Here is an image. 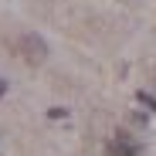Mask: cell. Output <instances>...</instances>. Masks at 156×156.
I'll use <instances>...</instances> for the list:
<instances>
[{
  "label": "cell",
  "mask_w": 156,
  "mask_h": 156,
  "mask_svg": "<svg viewBox=\"0 0 156 156\" xmlns=\"http://www.w3.org/2000/svg\"><path fill=\"white\" fill-rule=\"evenodd\" d=\"M4 92H7V85H4V78H0V95H4Z\"/></svg>",
  "instance_id": "4"
},
{
  "label": "cell",
  "mask_w": 156,
  "mask_h": 156,
  "mask_svg": "<svg viewBox=\"0 0 156 156\" xmlns=\"http://www.w3.org/2000/svg\"><path fill=\"white\" fill-rule=\"evenodd\" d=\"M48 115H51V119H65V115H68V109H61V105H55V109H51Z\"/></svg>",
  "instance_id": "3"
},
{
  "label": "cell",
  "mask_w": 156,
  "mask_h": 156,
  "mask_svg": "<svg viewBox=\"0 0 156 156\" xmlns=\"http://www.w3.org/2000/svg\"><path fill=\"white\" fill-rule=\"evenodd\" d=\"M139 102H143V105H149V109L156 112V98H153V95H146V92H139Z\"/></svg>",
  "instance_id": "2"
},
{
  "label": "cell",
  "mask_w": 156,
  "mask_h": 156,
  "mask_svg": "<svg viewBox=\"0 0 156 156\" xmlns=\"http://www.w3.org/2000/svg\"><path fill=\"white\" fill-rule=\"evenodd\" d=\"M109 156H139V146L133 139H126V136H115L109 143Z\"/></svg>",
  "instance_id": "1"
}]
</instances>
